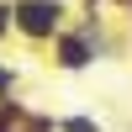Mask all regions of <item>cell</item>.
Masks as SVG:
<instances>
[{"label": "cell", "instance_id": "obj_1", "mask_svg": "<svg viewBox=\"0 0 132 132\" xmlns=\"http://www.w3.org/2000/svg\"><path fill=\"white\" fill-rule=\"evenodd\" d=\"M69 27H74V5L69 0H16V37L27 48L48 53Z\"/></svg>", "mask_w": 132, "mask_h": 132}, {"label": "cell", "instance_id": "obj_2", "mask_svg": "<svg viewBox=\"0 0 132 132\" xmlns=\"http://www.w3.org/2000/svg\"><path fill=\"white\" fill-rule=\"evenodd\" d=\"M27 116H32L27 101H0V132H21V127H27Z\"/></svg>", "mask_w": 132, "mask_h": 132}, {"label": "cell", "instance_id": "obj_3", "mask_svg": "<svg viewBox=\"0 0 132 132\" xmlns=\"http://www.w3.org/2000/svg\"><path fill=\"white\" fill-rule=\"evenodd\" d=\"M58 132H106V122H95L90 111H69L58 116Z\"/></svg>", "mask_w": 132, "mask_h": 132}, {"label": "cell", "instance_id": "obj_4", "mask_svg": "<svg viewBox=\"0 0 132 132\" xmlns=\"http://www.w3.org/2000/svg\"><path fill=\"white\" fill-rule=\"evenodd\" d=\"M16 90H21V69L0 58V101H16Z\"/></svg>", "mask_w": 132, "mask_h": 132}, {"label": "cell", "instance_id": "obj_5", "mask_svg": "<svg viewBox=\"0 0 132 132\" xmlns=\"http://www.w3.org/2000/svg\"><path fill=\"white\" fill-rule=\"evenodd\" d=\"M16 37V0H0V42Z\"/></svg>", "mask_w": 132, "mask_h": 132}, {"label": "cell", "instance_id": "obj_6", "mask_svg": "<svg viewBox=\"0 0 132 132\" xmlns=\"http://www.w3.org/2000/svg\"><path fill=\"white\" fill-rule=\"evenodd\" d=\"M111 5H116V11H132V0H111Z\"/></svg>", "mask_w": 132, "mask_h": 132}]
</instances>
